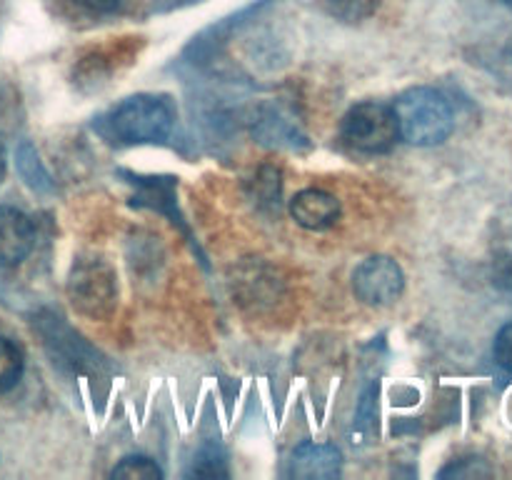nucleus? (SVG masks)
<instances>
[{"mask_svg": "<svg viewBox=\"0 0 512 480\" xmlns=\"http://www.w3.org/2000/svg\"><path fill=\"white\" fill-rule=\"evenodd\" d=\"M173 105L158 95H130L95 120V130L108 143L143 145L160 143L173 130Z\"/></svg>", "mask_w": 512, "mask_h": 480, "instance_id": "nucleus-1", "label": "nucleus"}, {"mask_svg": "<svg viewBox=\"0 0 512 480\" xmlns=\"http://www.w3.org/2000/svg\"><path fill=\"white\" fill-rule=\"evenodd\" d=\"M395 118H398L400 138L410 145H440L450 138L455 128V113L450 100L440 90L418 85L395 100Z\"/></svg>", "mask_w": 512, "mask_h": 480, "instance_id": "nucleus-2", "label": "nucleus"}, {"mask_svg": "<svg viewBox=\"0 0 512 480\" xmlns=\"http://www.w3.org/2000/svg\"><path fill=\"white\" fill-rule=\"evenodd\" d=\"M340 133L350 148L370 155L388 153L400 140L395 110L385 103H375V100L350 108L340 125Z\"/></svg>", "mask_w": 512, "mask_h": 480, "instance_id": "nucleus-3", "label": "nucleus"}, {"mask_svg": "<svg viewBox=\"0 0 512 480\" xmlns=\"http://www.w3.org/2000/svg\"><path fill=\"white\" fill-rule=\"evenodd\" d=\"M68 298L78 313L93 320L108 318L118 303V283H115L113 268L103 260H80L70 270Z\"/></svg>", "mask_w": 512, "mask_h": 480, "instance_id": "nucleus-4", "label": "nucleus"}, {"mask_svg": "<svg viewBox=\"0 0 512 480\" xmlns=\"http://www.w3.org/2000/svg\"><path fill=\"white\" fill-rule=\"evenodd\" d=\"M405 288V273L388 255H373L363 260L353 273V290L365 305H390Z\"/></svg>", "mask_w": 512, "mask_h": 480, "instance_id": "nucleus-5", "label": "nucleus"}, {"mask_svg": "<svg viewBox=\"0 0 512 480\" xmlns=\"http://www.w3.org/2000/svg\"><path fill=\"white\" fill-rule=\"evenodd\" d=\"M33 245V220L13 205H0V268H13L23 263Z\"/></svg>", "mask_w": 512, "mask_h": 480, "instance_id": "nucleus-6", "label": "nucleus"}, {"mask_svg": "<svg viewBox=\"0 0 512 480\" xmlns=\"http://www.w3.org/2000/svg\"><path fill=\"white\" fill-rule=\"evenodd\" d=\"M290 215L298 225L308 230H325L338 223L340 218V200L325 190L308 188L300 190L290 200Z\"/></svg>", "mask_w": 512, "mask_h": 480, "instance_id": "nucleus-7", "label": "nucleus"}, {"mask_svg": "<svg viewBox=\"0 0 512 480\" xmlns=\"http://www.w3.org/2000/svg\"><path fill=\"white\" fill-rule=\"evenodd\" d=\"M340 468H343V455L335 445L328 443H303L290 460L293 478H338Z\"/></svg>", "mask_w": 512, "mask_h": 480, "instance_id": "nucleus-8", "label": "nucleus"}, {"mask_svg": "<svg viewBox=\"0 0 512 480\" xmlns=\"http://www.w3.org/2000/svg\"><path fill=\"white\" fill-rule=\"evenodd\" d=\"M25 370L23 350L10 338L0 335V393H8L20 383Z\"/></svg>", "mask_w": 512, "mask_h": 480, "instance_id": "nucleus-9", "label": "nucleus"}, {"mask_svg": "<svg viewBox=\"0 0 512 480\" xmlns=\"http://www.w3.org/2000/svg\"><path fill=\"white\" fill-rule=\"evenodd\" d=\"M323 3L333 18L345 23H360L380 8V0H323Z\"/></svg>", "mask_w": 512, "mask_h": 480, "instance_id": "nucleus-10", "label": "nucleus"}, {"mask_svg": "<svg viewBox=\"0 0 512 480\" xmlns=\"http://www.w3.org/2000/svg\"><path fill=\"white\" fill-rule=\"evenodd\" d=\"M110 475L125 480H160L163 478V470L153 460L145 458V455H130V458L120 460Z\"/></svg>", "mask_w": 512, "mask_h": 480, "instance_id": "nucleus-11", "label": "nucleus"}, {"mask_svg": "<svg viewBox=\"0 0 512 480\" xmlns=\"http://www.w3.org/2000/svg\"><path fill=\"white\" fill-rule=\"evenodd\" d=\"M73 5L90 15H113L120 13L128 5V0H73Z\"/></svg>", "mask_w": 512, "mask_h": 480, "instance_id": "nucleus-12", "label": "nucleus"}, {"mask_svg": "<svg viewBox=\"0 0 512 480\" xmlns=\"http://www.w3.org/2000/svg\"><path fill=\"white\" fill-rule=\"evenodd\" d=\"M495 360L512 373V323L503 325L495 338Z\"/></svg>", "mask_w": 512, "mask_h": 480, "instance_id": "nucleus-13", "label": "nucleus"}, {"mask_svg": "<svg viewBox=\"0 0 512 480\" xmlns=\"http://www.w3.org/2000/svg\"><path fill=\"white\" fill-rule=\"evenodd\" d=\"M5 168H8V153H5V143L0 138V180L5 178Z\"/></svg>", "mask_w": 512, "mask_h": 480, "instance_id": "nucleus-14", "label": "nucleus"}, {"mask_svg": "<svg viewBox=\"0 0 512 480\" xmlns=\"http://www.w3.org/2000/svg\"><path fill=\"white\" fill-rule=\"evenodd\" d=\"M503 3H505V5H510V8H512V0H503Z\"/></svg>", "mask_w": 512, "mask_h": 480, "instance_id": "nucleus-15", "label": "nucleus"}]
</instances>
